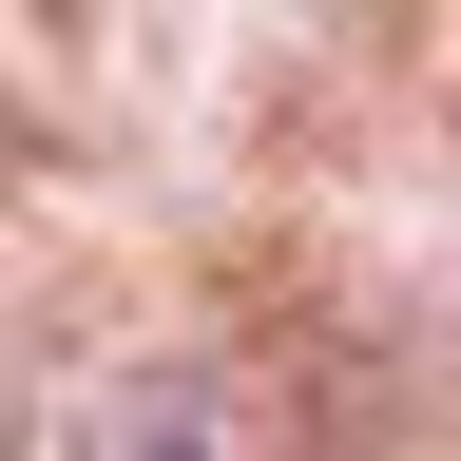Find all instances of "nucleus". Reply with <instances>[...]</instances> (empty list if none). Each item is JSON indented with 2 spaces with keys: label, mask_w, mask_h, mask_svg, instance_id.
I'll return each mask as SVG.
<instances>
[{
  "label": "nucleus",
  "mask_w": 461,
  "mask_h": 461,
  "mask_svg": "<svg viewBox=\"0 0 461 461\" xmlns=\"http://www.w3.org/2000/svg\"><path fill=\"white\" fill-rule=\"evenodd\" d=\"M58 461H269V442H250V403H230L212 366H115Z\"/></svg>",
  "instance_id": "nucleus-1"
},
{
  "label": "nucleus",
  "mask_w": 461,
  "mask_h": 461,
  "mask_svg": "<svg viewBox=\"0 0 461 461\" xmlns=\"http://www.w3.org/2000/svg\"><path fill=\"white\" fill-rule=\"evenodd\" d=\"M0 461H20V327H0Z\"/></svg>",
  "instance_id": "nucleus-2"
}]
</instances>
